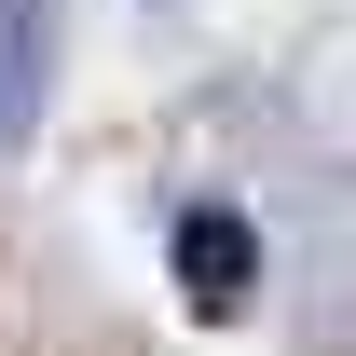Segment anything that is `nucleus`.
Masks as SVG:
<instances>
[{
    "label": "nucleus",
    "mask_w": 356,
    "mask_h": 356,
    "mask_svg": "<svg viewBox=\"0 0 356 356\" xmlns=\"http://www.w3.org/2000/svg\"><path fill=\"white\" fill-rule=\"evenodd\" d=\"M42 96H55V0H0V151L42 137Z\"/></svg>",
    "instance_id": "f257e3e1"
},
{
    "label": "nucleus",
    "mask_w": 356,
    "mask_h": 356,
    "mask_svg": "<svg viewBox=\"0 0 356 356\" xmlns=\"http://www.w3.org/2000/svg\"><path fill=\"white\" fill-rule=\"evenodd\" d=\"M247 274H261V247H247L233 206H192V220H178V288H192V315H233Z\"/></svg>",
    "instance_id": "f03ea898"
}]
</instances>
